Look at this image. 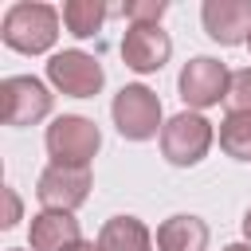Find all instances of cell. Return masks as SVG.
I'll return each instance as SVG.
<instances>
[{"label": "cell", "instance_id": "1", "mask_svg": "<svg viewBox=\"0 0 251 251\" xmlns=\"http://www.w3.org/2000/svg\"><path fill=\"white\" fill-rule=\"evenodd\" d=\"M59 20L63 12L51 8V4H31V0H20L4 12V24H0V39L20 51V55H43L55 47L59 39Z\"/></svg>", "mask_w": 251, "mask_h": 251}, {"label": "cell", "instance_id": "2", "mask_svg": "<svg viewBox=\"0 0 251 251\" xmlns=\"http://www.w3.org/2000/svg\"><path fill=\"white\" fill-rule=\"evenodd\" d=\"M43 145L51 153V165H71V169H90L98 145H102V133L90 118L82 114H59L47 133H43Z\"/></svg>", "mask_w": 251, "mask_h": 251}, {"label": "cell", "instance_id": "3", "mask_svg": "<svg viewBox=\"0 0 251 251\" xmlns=\"http://www.w3.org/2000/svg\"><path fill=\"white\" fill-rule=\"evenodd\" d=\"M212 141H216V129H212V122H208L204 114H196V110H180V114L169 118L165 129H161V153H165L169 165H180V169L200 165V161L208 157Z\"/></svg>", "mask_w": 251, "mask_h": 251}, {"label": "cell", "instance_id": "4", "mask_svg": "<svg viewBox=\"0 0 251 251\" xmlns=\"http://www.w3.org/2000/svg\"><path fill=\"white\" fill-rule=\"evenodd\" d=\"M110 114H114V126L126 141H149V137H157V129H165L161 126V98L141 82L122 86L114 94Z\"/></svg>", "mask_w": 251, "mask_h": 251}, {"label": "cell", "instance_id": "5", "mask_svg": "<svg viewBox=\"0 0 251 251\" xmlns=\"http://www.w3.org/2000/svg\"><path fill=\"white\" fill-rule=\"evenodd\" d=\"M227 86H231V71L212 59V55H196L184 63L180 78H176V90L184 98V106H192L196 114L208 110V106H220L227 102Z\"/></svg>", "mask_w": 251, "mask_h": 251}, {"label": "cell", "instance_id": "6", "mask_svg": "<svg viewBox=\"0 0 251 251\" xmlns=\"http://www.w3.org/2000/svg\"><path fill=\"white\" fill-rule=\"evenodd\" d=\"M47 82L59 94H71V98H94L106 82V71L94 55L71 47V51H55L47 59Z\"/></svg>", "mask_w": 251, "mask_h": 251}, {"label": "cell", "instance_id": "7", "mask_svg": "<svg viewBox=\"0 0 251 251\" xmlns=\"http://www.w3.org/2000/svg\"><path fill=\"white\" fill-rule=\"evenodd\" d=\"M51 90L35 75H12L0 82V118L4 126H35L51 114Z\"/></svg>", "mask_w": 251, "mask_h": 251}, {"label": "cell", "instance_id": "8", "mask_svg": "<svg viewBox=\"0 0 251 251\" xmlns=\"http://www.w3.org/2000/svg\"><path fill=\"white\" fill-rule=\"evenodd\" d=\"M35 196L51 212H75L90 196V169H71V165H47L35 180Z\"/></svg>", "mask_w": 251, "mask_h": 251}, {"label": "cell", "instance_id": "9", "mask_svg": "<svg viewBox=\"0 0 251 251\" xmlns=\"http://www.w3.org/2000/svg\"><path fill=\"white\" fill-rule=\"evenodd\" d=\"M173 55V39L169 31L161 27H141V24H129V31L122 35V63L137 75H153L169 63Z\"/></svg>", "mask_w": 251, "mask_h": 251}, {"label": "cell", "instance_id": "10", "mask_svg": "<svg viewBox=\"0 0 251 251\" xmlns=\"http://www.w3.org/2000/svg\"><path fill=\"white\" fill-rule=\"evenodd\" d=\"M200 20H204V31L216 43H224V47L247 43V35H251V0H204Z\"/></svg>", "mask_w": 251, "mask_h": 251}, {"label": "cell", "instance_id": "11", "mask_svg": "<svg viewBox=\"0 0 251 251\" xmlns=\"http://www.w3.org/2000/svg\"><path fill=\"white\" fill-rule=\"evenodd\" d=\"M27 243H31V251H71V247H78L82 231H78L75 212H51V208H43L39 216H31Z\"/></svg>", "mask_w": 251, "mask_h": 251}, {"label": "cell", "instance_id": "12", "mask_svg": "<svg viewBox=\"0 0 251 251\" xmlns=\"http://www.w3.org/2000/svg\"><path fill=\"white\" fill-rule=\"evenodd\" d=\"M94 243L98 251H157V239L137 216H110Z\"/></svg>", "mask_w": 251, "mask_h": 251}, {"label": "cell", "instance_id": "13", "mask_svg": "<svg viewBox=\"0 0 251 251\" xmlns=\"http://www.w3.org/2000/svg\"><path fill=\"white\" fill-rule=\"evenodd\" d=\"M208 247V224L192 212H176L157 227V251H204Z\"/></svg>", "mask_w": 251, "mask_h": 251}, {"label": "cell", "instance_id": "14", "mask_svg": "<svg viewBox=\"0 0 251 251\" xmlns=\"http://www.w3.org/2000/svg\"><path fill=\"white\" fill-rule=\"evenodd\" d=\"M106 20V4L102 0H67L63 4V24L75 39H90Z\"/></svg>", "mask_w": 251, "mask_h": 251}, {"label": "cell", "instance_id": "15", "mask_svg": "<svg viewBox=\"0 0 251 251\" xmlns=\"http://www.w3.org/2000/svg\"><path fill=\"white\" fill-rule=\"evenodd\" d=\"M220 149L235 161H251V114H227L220 122Z\"/></svg>", "mask_w": 251, "mask_h": 251}, {"label": "cell", "instance_id": "16", "mask_svg": "<svg viewBox=\"0 0 251 251\" xmlns=\"http://www.w3.org/2000/svg\"><path fill=\"white\" fill-rule=\"evenodd\" d=\"M122 12H126V20H129V24L161 27V16L169 12V4H165V0H126V4H122Z\"/></svg>", "mask_w": 251, "mask_h": 251}, {"label": "cell", "instance_id": "17", "mask_svg": "<svg viewBox=\"0 0 251 251\" xmlns=\"http://www.w3.org/2000/svg\"><path fill=\"white\" fill-rule=\"evenodd\" d=\"M227 114H251V67L231 71V86H227Z\"/></svg>", "mask_w": 251, "mask_h": 251}, {"label": "cell", "instance_id": "18", "mask_svg": "<svg viewBox=\"0 0 251 251\" xmlns=\"http://www.w3.org/2000/svg\"><path fill=\"white\" fill-rule=\"evenodd\" d=\"M4 204H8V212H4V227H16V220H20V196H16V188H4Z\"/></svg>", "mask_w": 251, "mask_h": 251}, {"label": "cell", "instance_id": "19", "mask_svg": "<svg viewBox=\"0 0 251 251\" xmlns=\"http://www.w3.org/2000/svg\"><path fill=\"white\" fill-rule=\"evenodd\" d=\"M243 235H247V243H251V208L243 212Z\"/></svg>", "mask_w": 251, "mask_h": 251}, {"label": "cell", "instance_id": "20", "mask_svg": "<svg viewBox=\"0 0 251 251\" xmlns=\"http://www.w3.org/2000/svg\"><path fill=\"white\" fill-rule=\"evenodd\" d=\"M71 251H98V243H90V239H82L78 247H71Z\"/></svg>", "mask_w": 251, "mask_h": 251}, {"label": "cell", "instance_id": "21", "mask_svg": "<svg viewBox=\"0 0 251 251\" xmlns=\"http://www.w3.org/2000/svg\"><path fill=\"white\" fill-rule=\"evenodd\" d=\"M224 251H251V243H227Z\"/></svg>", "mask_w": 251, "mask_h": 251}, {"label": "cell", "instance_id": "22", "mask_svg": "<svg viewBox=\"0 0 251 251\" xmlns=\"http://www.w3.org/2000/svg\"><path fill=\"white\" fill-rule=\"evenodd\" d=\"M8 251H24V247H8Z\"/></svg>", "mask_w": 251, "mask_h": 251}, {"label": "cell", "instance_id": "23", "mask_svg": "<svg viewBox=\"0 0 251 251\" xmlns=\"http://www.w3.org/2000/svg\"><path fill=\"white\" fill-rule=\"evenodd\" d=\"M247 47H251V35H247Z\"/></svg>", "mask_w": 251, "mask_h": 251}]
</instances>
